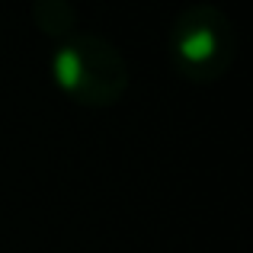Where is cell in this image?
Returning a JSON list of instances; mask_svg holds the SVG:
<instances>
[{
  "instance_id": "6da1fadb",
  "label": "cell",
  "mask_w": 253,
  "mask_h": 253,
  "mask_svg": "<svg viewBox=\"0 0 253 253\" xmlns=\"http://www.w3.org/2000/svg\"><path fill=\"white\" fill-rule=\"evenodd\" d=\"M51 77L58 90L77 106H116L128 90V64L109 39L96 32H74L51 51Z\"/></svg>"
},
{
  "instance_id": "7a4b0ae2",
  "label": "cell",
  "mask_w": 253,
  "mask_h": 253,
  "mask_svg": "<svg viewBox=\"0 0 253 253\" xmlns=\"http://www.w3.org/2000/svg\"><path fill=\"white\" fill-rule=\"evenodd\" d=\"M167 51L179 77L192 84H215L234 64V26L218 6L192 3L173 19Z\"/></svg>"
},
{
  "instance_id": "3957f363",
  "label": "cell",
  "mask_w": 253,
  "mask_h": 253,
  "mask_svg": "<svg viewBox=\"0 0 253 253\" xmlns=\"http://www.w3.org/2000/svg\"><path fill=\"white\" fill-rule=\"evenodd\" d=\"M32 16H36V26L42 32H48V36L55 39H68L74 36V23H77V13L71 10L64 0H42V3H36V10H32Z\"/></svg>"
}]
</instances>
